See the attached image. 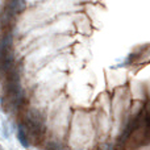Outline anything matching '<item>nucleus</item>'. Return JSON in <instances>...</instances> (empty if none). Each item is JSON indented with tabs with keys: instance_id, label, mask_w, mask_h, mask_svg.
Returning <instances> with one entry per match:
<instances>
[{
	"instance_id": "obj_8",
	"label": "nucleus",
	"mask_w": 150,
	"mask_h": 150,
	"mask_svg": "<svg viewBox=\"0 0 150 150\" xmlns=\"http://www.w3.org/2000/svg\"><path fill=\"white\" fill-rule=\"evenodd\" d=\"M105 150H115V148H113V145H112V144H108V145H107V149Z\"/></svg>"
},
{
	"instance_id": "obj_3",
	"label": "nucleus",
	"mask_w": 150,
	"mask_h": 150,
	"mask_svg": "<svg viewBox=\"0 0 150 150\" xmlns=\"http://www.w3.org/2000/svg\"><path fill=\"white\" fill-rule=\"evenodd\" d=\"M15 54L12 52L0 58V74H7L8 71L12 70L15 67Z\"/></svg>"
},
{
	"instance_id": "obj_4",
	"label": "nucleus",
	"mask_w": 150,
	"mask_h": 150,
	"mask_svg": "<svg viewBox=\"0 0 150 150\" xmlns=\"http://www.w3.org/2000/svg\"><path fill=\"white\" fill-rule=\"evenodd\" d=\"M13 40H15V37L12 33H5L0 38V58L11 53V49L13 46Z\"/></svg>"
},
{
	"instance_id": "obj_7",
	"label": "nucleus",
	"mask_w": 150,
	"mask_h": 150,
	"mask_svg": "<svg viewBox=\"0 0 150 150\" xmlns=\"http://www.w3.org/2000/svg\"><path fill=\"white\" fill-rule=\"evenodd\" d=\"M3 133H4V134H3V136H4L5 138H8V137H9V133H8L7 125H5V124H3Z\"/></svg>"
},
{
	"instance_id": "obj_5",
	"label": "nucleus",
	"mask_w": 150,
	"mask_h": 150,
	"mask_svg": "<svg viewBox=\"0 0 150 150\" xmlns=\"http://www.w3.org/2000/svg\"><path fill=\"white\" fill-rule=\"evenodd\" d=\"M17 140L23 148H25V149L29 148V136H28V133H26L25 125H24L23 122H20V124L17 125Z\"/></svg>"
},
{
	"instance_id": "obj_6",
	"label": "nucleus",
	"mask_w": 150,
	"mask_h": 150,
	"mask_svg": "<svg viewBox=\"0 0 150 150\" xmlns=\"http://www.w3.org/2000/svg\"><path fill=\"white\" fill-rule=\"evenodd\" d=\"M45 150H65V146L59 141H49L45 145Z\"/></svg>"
},
{
	"instance_id": "obj_2",
	"label": "nucleus",
	"mask_w": 150,
	"mask_h": 150,
	"mask_svg": "<svg viewBox=\"0 0 150 150\" xmlns=\"http://www.w3.org/2000/svg\"><path fill=\"white\" fill-rule=\"evenodd\" d=\"M26 7L25 0H8L5 9H3L0 16V24L3 26L7 25L9 21H12L17 15H20Z\"/></svg>"
},
{
	"instance_id": "obj_1",
	"label": "nucleus",
	"mask_w": 150,
	"mask_h": 150,
	"mask_svg": "<svg viewBox=\"0 0 150 150\" xmlns=\"http://www.w3.org/2000/svg\"><path fill=\"white\" fill-rule=\"evenodd\" d=\"M24 125H25L26 133L29 137L40 138L45 132V125L42 116L34 109H29L24 115Z\"/></svg>"
}]
</instances>
